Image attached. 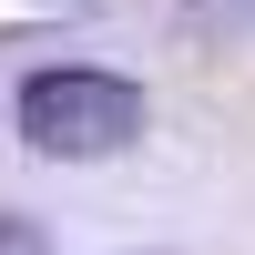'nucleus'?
Returning a JSON list of instances; mask_svg holds the SVG:
<instances>
[{
  "mask_svg": "<svg viewBox=\"0 0 255 255\" xmlns=\"http://www.w3.org/2000/svg\"><path fill=\"white\" fill-rule=\"evenodd\" d=\"M0 255H51V235H41L31 215H0Z\"/></svg>",
  "mask_w": 255,
  "mask_h": 255,
  "instance_id": "f03ea898",
  "label": "nucleus"
},
{
  "mask_svg": "<svg viewBox=\"0 0 255 255\" xmlns=\"http://www.w3.org/2000/svg\"><path fill=\"white\" fill-rule=\"evenodd\" d=\"M20 133H31V153H51V163H102V153H123V143L143 133V92L123 72L61 61V72L20 82Z\"/></svg>",
  "mask_w": 255,
  "mask_h": 255,
  "instance_id": "f257e3e1",
  "label": "nucleus"
}]
</instances>
